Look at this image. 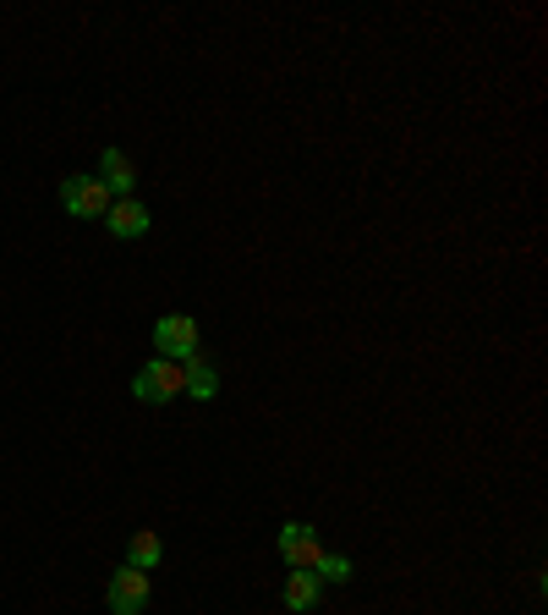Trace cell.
Wrapping results in <instances>:
<instances>
[{
  "instance_id": "8992f818",
  "label": "cell",
  "mask_w": 548,
  "mask_h": 615,
  "mask_svg": "<svg viewBox=\"0 0 548 615\" xmlns=\"http://www.w3.org/2000/svg\"><path fill=\"white\" fill-rule=\"evenodd\" d=\"M148 226H154V215H148V204H137V198H116V204L105 209V231L122 237V242L148 237Z\"/></svg>"
},
{
  "instance_id": "ba28073f",
  "label": "cell",
  "mask_w": 548,
  "mask_h": 615,
  "mask_svg": "<svg viewBox=\"0 0 548 615\" xmlns=\"http://www.w3.org/2000/svg\"><path fill=\"white\" fill-rule=\"evenodd\" d=\"M181 374H187L181 396H192V402H209V396L220 390V374H214V363H203V357H187V363H181Z\"/></svg>"
},
{
  "instance_id": "3957f363",
  "label": "cell",
  "mask_w": 548,
  "mask_h": 615,
  "mask_svg": "<svg viewBox=\"0 0 548 615\" xmlns=\"http://www.w3.org/2000/svg\"><path fill=\"white\" fill-rule=\"evenodd\" d=\"M61 204H66V215H77V220H105V209H110L116 198H110V187H105L99 176H66V181H61Z\"/></svg>"
},
{
  "instance_id": "30bf717a",
  "label": "cell",
  "mask_w": 548,
  "mask_h": 615,
  "mask_svg": "<svg viewBox=\"0 0 548 615\" xmlns=\"http://www.w3.org/2000/svg\"><path fill=\"white\" fill-rule=\"evenodd\" d=\"M165 561V544H159V533H133V544H127V566H137V572H154Z\"/></svg>"
},
{
  "instance_id": "8fae6325",
  "label": "cell",
  "mask_w": 548,
  "mask_h": 615,
  "mask_svg": "<svg viewBox=\"0 0 548 615\" xmlns=\"http://www.w3.org/2000/svg\"><path fill=\"white\" fill-rule=\"evenodd\" d=\"M313 577H318V583H346V577H351V561H346V555H318Z\"/></svg>"
},
{
  "instance_id": "9c48e42d",
  "label": "cell",
  "mask_w": 548,
  "mask_h": 615,
  "mask_svg": "<svg viewBox=\"0 0 548 615\" xmlns=\"http://www.w3.org/2000/svg\"><path fill=\"white\" fill-rule=\"evenodd\" d=\"M318 594H324V583H318L313 572H291L280 600H285V611H313V605H318Z\"/></svg>"
},
{
  "instance_id": "52a82bcc",
  "label": "cell",
  "mask_w": 548,
  "mask_h": 615,
  "mask_svg": "<svg viewBox=\"0 0 548 615\" xmlns=\"http://www.w3.org/2000/svg\"><path fill=\"white\" fill-rule=\"evenodd\" d=\"M99 181L110 187V198H133L137 165H133V159H127L122 149H105V159H99Z\"/></svg>"
},
{
  "instance_id": "277c9868",
  "label": "cell",
  "mask_w": 548,
  "mask_h": 615,
  "mask_svg": "<svg viewBox=\"0 0 548 615\" xmlns=\"http://www.w3.org/2000/svg\"><path fill=\"white\" fill-rule=\"evenodd\" d=\"M318 555H324V544H318V533H313L307 522H285V528H280V561H285L291 572H313Z\"/></svg>"
},
{
  "instance_id": "7a4b0ae2",
  "label": "cell",
  "mask_w": 548,
  "mask_h": 615,
  "mask_svg": "<svg viewBox=\"0 0 548 615\" xmlns=\"http://www.w3.org/2000/svg\"><path fill=\"white\" fill-rule=\"evenodd\" d=\"M154 352L170 357V363H187V357H203V335H198V319L187 313H165L154 324Z\"/></svg>"
},
{
  "instance_id": "6da1fadb",
  "label": "cell",
  "mask_w": 548,
  "mask_h": 615,
  "mask_svg": "<svg viewBox=\"0 0 548 615\" xmlns=\"http://www.w3.org/2000/svg\"><path fill=\"white\" fill-rule=\"evenodd\" d=\"M181 385H187V374H181V363H170V357H148V363L133 374V396L137 402H148V407L176 402Z\"/></svg>"
},
{
  "instance_id": "5b68a950",
  "label": "cell",
  "mask_w": 548,
  "mask_h": 615,
  "mask_svg": "<svg viewBox=\"0 0 548 615\" xmlns=\"http://www.w3.org/2000/svg\"><path fill=\"white\" fill-rule=\"evenodd\" d=\"M105 605H110V615H143V605H148V572L122 566L110 577V588H105Z\"/></svg>"
}]
</instances>
